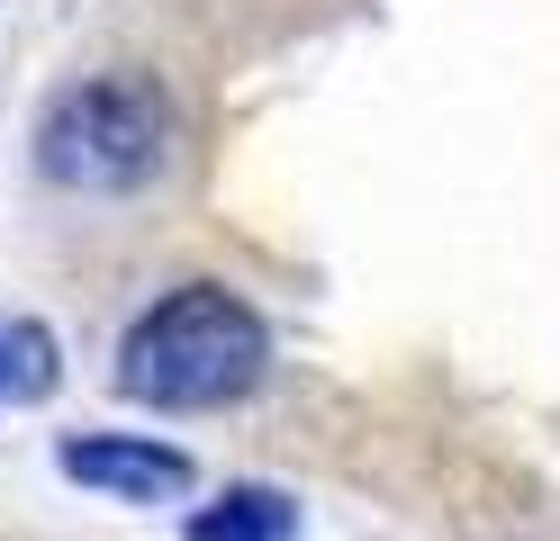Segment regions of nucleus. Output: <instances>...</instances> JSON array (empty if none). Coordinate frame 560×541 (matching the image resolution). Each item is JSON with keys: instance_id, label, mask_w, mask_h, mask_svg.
<instances>
[{"instance_id": "39448f33", "label": "nucleus", "mask_w": 560, "mask_h": 541, "mask_svg": "<svg viewBox=\"0 0 560 541\" xmlns=\"http://www.w3.org/2000/svg\"><path fill=\"white\" fill-rule=\"evenodd\" d=\"M63 379V352L37 316H10L0 307V407H37V397H55Z\"/></svg>"}, {"instance_id": "f257e3e1", "label": "nucleus", "mask_w": 560, "mask_h": 541, "mask_svg": "<svg viewBox=\"0 0 560 541\" xmlns=\"http://www.w3.org/2000/svg\"><path fill=\"white\" fill-rule=\"evenodd\" d=\"M262 371H271V325L218 280H190L172 298H154L118 343V397H136L154 415L235 407V397L262 388Z\"/></svg>"}, {"instance_id": "f03ea898", "label": "nucleus", "mask_w": 560, "mask_h": 541, "mask_svg": "<svg viewBox=\"0 0 560 541\" xmlns=\"http://www.w3.org/2000/svg\"><path fill=\"white\" fill-rule=\"evenodd\" d=\"M163 144H172V108H163L154 82H136V72L73 82L37 118V163L63 190H136V180H154Z\"/></svg>"}, {"instance_id": "20e7f679", "label": "nucleus", "mask_w": 560, "mask_h": 541, "mask_svg": "<svg viewBox=\"0 0 560 541\" xmlns=\"http://www.w3.org/2000/svg\"><path fill=\"white\" fill-rule=\"evenodd\" d=\"M190 541H299V505L280 487H226L190 515Z\"/></svg>"}, {"instance_id": "7ed1b4c3", "label": "nucleus", "mask_w": 560, "mask_h": 541, "mask_svg": "<svg viewBox=\"0 0 560 541\" xmlns=\"http://www.w3.org/2000/svg\"><path fill=\"white\" fill-rule=\"evenodd\" d=\"M63 479H82L100 496H127V505H163V496H190V451L154 443V433H73L55 451Z\"/></svg>"}]
</instances>
